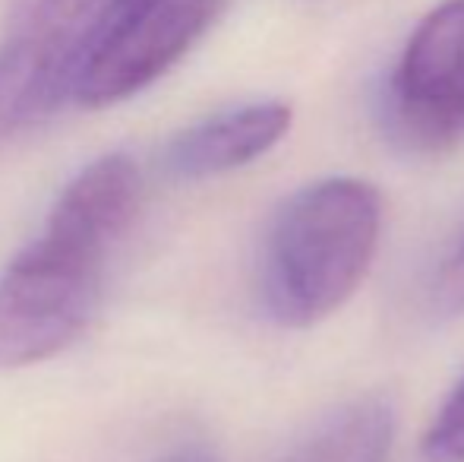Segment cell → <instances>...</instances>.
Wrapping results in <instances>:
<instances>
[{
    "label": "cell",
    "mask_w": 464,
    "mask_h": 462,
    "mask_svg": "<svg viewBox=\"0 0 464 462\" xmlns=\"http://www.w3.org/2000/svg\"><path fill=\"white\" fill-rule=\"evenodd\" d=\"M140 193V165L127 152L98 155L70 178L44 231L0 270V368L51 361L86 333Z\"/></svg>",
    "instance_id": "6da1fadb"
},
{
    "label": "cell",
    "mask_w": 464,
    "mask_h": 462,
    "mask_svg": "<svg viewBox=\"0 0 464 462\" xmlns=\"http://www.w3.org/2000/svg\"><path fill=\"white\" fill-rule=\"evenodd\" d=\"M382 197L367 181L325 178L278 206L259 257V295L281 327L335 314L370 272Z\"/></svg>",
    "instance_id": "7a4b0ae2"
},
{
    "label": "cell",
    "mask_w": 464,
    "mask_h": 462,
    "mask_svg": "<svg viewBox=\"0 0 464 462\" xmlns=\"http://www.w3.org/2000/svg\"><path fill=\"white\" fill-rule=\"evenodd\" d=\"M111 0H13L0 38V143L73 99Z\"/></svg>",
    "instance_id": "3957f363"
},
{
    "label": "cell",
    "mask_w": 464,
    "mask_h": 462,
    "mask_svg": "<svg viewBox=\"0 0 464 462\" xmlns=\"http://www.w3.org/2000/svg\"><path fill=\"white\" fill-rule=\"evenodd\" d=\"M395 140L436 152L464 136V0H446L408 38L382 95Z\"/></svg>",
    "instance_id": "277c9868"
},
{
    "label": "cell",
    "mask_w": 464,
    "mask_h": 462,
    "mask_svg": "<svg viewBox=\"0 0 464 462\" xmlns=\"http://www.w3.org/2000/svg\"><path fill=\"white\" fill-rule=\"evenodd\" d=\"M227 0H159L149 10L98 29L73 102L108 108L142 93L206 35Z\"/></svg>",
    "instance_id": "5b68a950"
},
{
    "label": "cell",
    "mask_w": 464,
    "mask_h": 462,
    "mask_svg": "<svg viewBox=\"0 0 464 462\" xmlns=\"http://www.w3.org/2000/svg\"><path fill=\"white\" fill-rule=\"evenodd\" d=\"M291 105L246 102L189 123L165 146L168 174L180 181H206L256 162L291 130Z\"/></svg>",
    "instance_id": "8992f818"
},
{
    "label": "cell",
    "mask_w": 464,
    "mask_h": 462,
    "mask_svg": "<svg viewBox=\"0 0 464 462\" xmlns=\"http://www.w3.org/2000/svg\"><path fill=\"white\" fill-rule=\"evenodd\" d=\"M392 440V402L385 396H363L323 415L278 462H385Z\"/></svg>",
    "instance_id": "52a82bcc"
},
{
    "label": "cell",
    "mask_w": 464,
    "mask_h": 462,
    "mask_svg": "<svg viewBox=\"0 0 464 462\" xmlns=\"http://www.w3.org/2000/svg\"><path fill=\"white\" fill-rule=\"evenodd\" d=\"M423 457L430 462H464V377L423 434Z\"/></svg>",
    "instance_id": "ba28073f"
},
{
    "label": "cell",
    "mask_w": 464,
    "mask_h": 462,
    "mask_svg": "<svg viewBox=\"0 0 464 462\" xmlns=\"http://www.w3.org/2000/svg\"><path fill=\"white\" fill-rule=\"evenodd\" d=\"M430 295H433V308L440 310V314H461L464 310V238L459 241V247L442 260Z\"/></svg>",
    "instance_id": "9c48e42d"
},
{
    "label": "cell",
    "mask_w": 464,
    "mask_h": 462,
    "mask_svg": "<svg viewBox=\"0 0 464 462\" xmlns=\"http://www.w3.org/2000/svg\"><path fill=\"white\" fill-rule=\"evenodd\" d=\"M152 4H159V0H111L108 13H104V19H102V25H98V29L123 23V19H130V16H136V13L149 10Z\"/></svg>",
    "instance_id": "30bf717a"
},
{
    "label": "cell",
    "mask_w": 464,
    "mask_h": 462,
    "mask_svg": "<svg viewBox=\"0 0 464 462\" xmlns=\"http://www.w3.org/2000/svg\"><path fill=\"white\" fill-rule=\"evenodd\" d=\"M165 462H212V459H206L202 453H174V457Z\"/></svg>",
    "instance_id": "8fae6325"
}]
</instances>
